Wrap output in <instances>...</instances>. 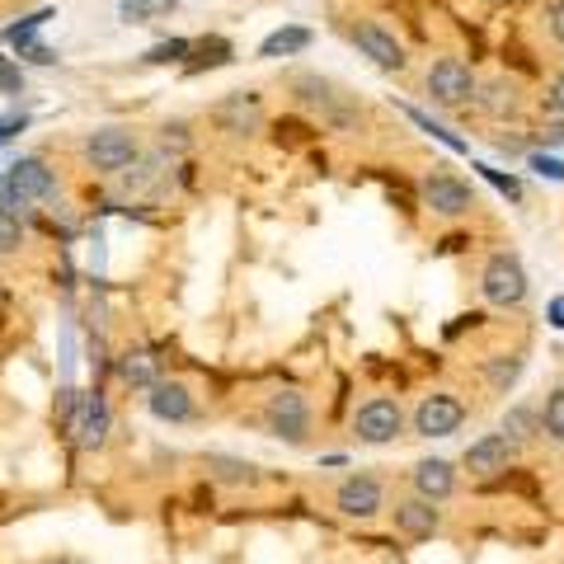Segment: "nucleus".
Returning <instances> with one entry per match:
<instances>
[{
    "label": "nucleus",
    "instance_id": "obj_2",
    "mask_svg": "<svg viewBox=\"0 0 564 564\" xmlns=\"http://www.w3.org/2000/svg\"><path fill=\"white\" fill-rule=\"evenodd\" d=\"M263 429L288 447H306L311 443V400L302 391H273L263 400Z\"/></svg>",
    "mask_w": 564,
    "mask_h": 564
},
{
    "label": "nucleus",
    "instance_id": "obj_21",
    "mask_svg": "<svg viewBox=\"0 0 564 564\" xmlns=\"http://www.w3.org/2000/svg\"><path fill=\"white\" fill-rule=\"evenodd\" d=\"M118 372H122V381L128 386H137V391H151L155 381H161V367H155V358L151 352H122V362H118Z\"/></svg>",
    "mask_w": 564,
    "mask_h": 564
},
{
    "label": "nucleus",
    "instance_id": "obj_22",
    "mask_svg": "<svg viewBox=\"0 0 564 564\" xmlns=\"http://www.w3.org/2000/svg\"><path fill=\"white\" fill-rule=\"evenodd\" d=\"M311 47V29H278L259 43V57H292V52Z\"/></svg>",
    "mask_w": 564,
    "mask_h": 564
},
{
    "label": "nucleus",
    "instance_id": "obj_11",
    "mask_svg": "<svg viewBox=\"0 0 564 564\" xmlns=\"http://www.w3.org/2000/svg\"><path fill=\"white\" fill-rule=\"evenodd\" d=\"M296 99L306 104V109H315L325 122H334V128H352L358 122V109H352V99L348 95H339L329 80H321V76H302L296 80Z\"/></svg>",
    "mask_w": 564,
    "mask_h": 564
},
{
    "label": "nucleus",
    "instance_id": "obj_32",
    "mask_svg": "<svg viewBox=\"0 0 564 564\" xmlns=\"http://www.w3.org/2000/svg\"><path fill=\"white\" fill-rule=\"evenodd\" d=\"M480 170H485V180L499 188V193H508V198H522V184L513 180V174H499V170H489V165H480Z\"/></svg>",
    "mask_w": 564,
    "mask_h": 564
},
{
    "label": "nucleus",
    "instance_id": "obj_15",
    "mask_svg": "<svg viewBox=\"0 0 564 564\" xmlns=\"http://www.w3.org/2000/svg\"><path fill=\"white\" fill-rule=\"evenodd\" d=\"M147 410L161 419V423H188L193 419V410H198V404H193V391L184 381H155L151 391H147Z\"/></svg>",
    "mask_w": 564,
    "mask_h": 564
},
{
    "label": "nucleus",
    "instance_id": "obj_20",
    "mask_svg": "<svg viewBox=\"0 0 564 564\" xmlns=\"http://www.w3.org/2000/svg\"><path fill=\"white\" fill-rule=\"evenodd\" d=\"M217 122H221L226 132H245V128H254V122H259V99H254V95H236V99L217 104Z\"/></svg>",
    "mask_w": 564,
    "mask_h": 564
},
{
    "label": "nucleus",
    "instance_id": "obj_19",
    "mask_svg": "<svg viewBox=\"0 0 564 564\" xmlns=\"http://www.w3.org/2000/svg\"><path fill=\"white\" fill-rule=\"evenodd\" d=\"M475 104H480L489 118H513L518 113V85L494 80V85H485V90H475Z\"/></svg>",
    "mask_w": 564,
    "mask_h": 564
},
{
    "label": "nucleus",
    "instance_id": "obj_38",
    "mask_svg": "<svg viewBox=\"0 0 564 564\" xmlns=\"http://www.w3.org/2000/svg\"><path fill=\"white\" fill-rule=\"evenodd\" d=\"M551 325L564 329V302H551Z\"/></svg>",
    "mask_w": 564,
    "mask_h": 564
},
{
    "label": "nucleus",
    "instance_id": "obj_29",
    "mask_svg": "<svg viewBox=\"0 0 564 564\" xmlns=\"http://www.w3.org/2000/svg\"><path fill=\"white\" fill-rule=\"evenodd\" d=\"M188 52H193L188 39H165V43H155V47L147 52V66H174V62H184Z\"/></svg>",
    "mask_w": 564,
    "mask_h": 564
},
{
    "label": "nucleus",
    "instance_id": "obj_9",
    "mask_svg": "<svg viewBox=\"0 0 564 564\" xmlns=\"http://www.w3.org/2000/svg\"><path fill=\"white\" fill-rule=\"evenodd\" d=\"M462 423H466V404L456 400L452 391L423 395L419 410H414V433H419V437H452L456 429H462Z\"/></svg>",
    "mask_w": 564,
    "mask_h": 564
},
{
    "label": "nucleus",
    "instance_id": "obj_33",
    "mask_svg": "<svg viewBox=\"0 0 564 564\" xmlns=\"http://www.w3.org/2000/svg\"><path fill=\"white\" fill-rule=\"evenodd\" d=\"M545 113H555V118H564V70L551 80V90H545Z\"/></svg>",
    "mask_w": 564,
    "mask_h": 564
},
{
    "label": "nucleus",
    "instance_id": "obj_10",
    "mask_svg": "<svg viewBox=\"0 0 564 564\" xmlns=\"http://www.w3.org/2000/svg\"><path fill=\"white\" fill-rule=\"evenodd\" d=\"M348 39H352V47H358L362 57H372V66H381V70H404V66H410V57H404V43L395 39V33H386L377 20H358L348 29Z\"/></svg>",
    "mask_w": 564,
    "mask_h": 564
},
{
    "label": "nucleus",
    "instance_id": "obj_3",
    "mask_svg": "<svg viewBox=\"0 0 564 564\" xmlns=\"http://www.w3.org/2000/svg\"><path fill=\"white\" fill-rule=\"evenodd\" d=\"M80 155L95 174H122L141 161V137L132 128H99V132L85 137Z\"/></svg>",
    "mask_w": 564,
    "mask_h": 564
},
{
    "label": "nucleus",
    "instance_id": "obj_4",
    "mask_svg": "<svg viewBox=\"0 0 564 564\" xmlns=\"http://www.w3.org/2000/svg\"><path fill=\"white\" fill-rule=\"evenodd\" d=\"M480 296L489 306H499V311L522 306L527 296H532V278H527L522 259L518 254H489L485 273H480Z\"/></svg>",
    "mask_w": 564,
    "mask_h": 564
},
{
    "label": "nucleus",
    "instance_id": "obj_13",
    "mask_svg": "<svg viewBox=\"0 0 564 564\" xmlns=\"http://www.w3.org/2000/svg\"><path fill=\"white\" fill-rule=\"evenodd\" d=\"M391 518H395V532L410 536V541H433L437 532H443V508L429 503V499H419V494H410V499H395Z\"/></svg>",
    "mask_w": 564,
    "mask_h": 564
},
{
    "label": "nucleus",
    "instance_id": "obj_31",
    "mask_svg": "<svg viewBox=\"0 0 564 564\" xmlns=\"http://www.w3.org/2000/svg\"><path fill=\"white\" fill-rule=\"evenodd\" d=\"M14 52H20V62H33V66H52V62H57V52H52L47 43H20V47H14Z\"/></svg>",
    "mask_w": 564,
    "mask_h": 564
},
{
    "label": "nucleus",
    "instance_id": "obj_1",
    "mask_svg": "<svg viewBox=\"0 0 564 564\" xmlns=\"http://www.w3.org/2000/svg\"><path fill=\"white\" fill-rule=\"evenodd\" d=\"M57 198V170H52L43 155H20L6 174H0V207L24 217L29 207L52 203Z\"/></svg>",
    "mask_w": 564,
    "mask_h": 564
},
{
    "label": "nucleus",
    "instance_id": "obj_12",
    "mask_svg": "<svg viewBox=\"0 0 564 564\" xmlns=\"http://www.w3.org/2000/svg\"><path fill=\"white\" fill-rule=\"evenodd\" d=\"M518 443L508 433H485V437H475V443L466 447V456H462V466L475 475V480H489V475H499V470H508L518 462Z\"/></svg>",
    "mask_w": 564,
    "mask_h": 564
},
{
    "label": "nucleus",
    "instance_id": "obj_17",
    "mask_svg": "<svg viewBox=\"0 0 564 564\" xmlns=\"http://www.w3.org/2000/svg\"><path fill=\"white\" fill-rule=\"evenodd\" d=\"M499 433H508L518 447L536 443V437H541V404H532V400L508 404V410H503V423H499Z\"/></svg>",
    "mask_w": 564,
    "mask_h": 564
},
{
    "label": "nucleus",
    "instance_id": "obj_5",
    "mask_svg": "<svg viewBox=\"0 0 564 564\" xmlns=\"http://www.w3.org/2000/svg\"><path fill=\"white\" fill-rule=\"evenodd\" d=\"M423 90H429L437 109H466V104H475L480 80H475V70L462 57H437L429 66V76H423Z\"/></svg>",
    "mask_w": 564,
    "mask_h": 564
},
{
    "label": "nucleus",
    "instance_id": "obj_7",
    "mask_svg": "<svg viewBox=\"0 0 564 564\" xmlns=\"http://www.w3.org/2000/svg\"><path fill=\"white\" fill-rule=\"evenodd\" d=\"M423 207H429L433 217H443V221H456V217H470L475 193H470V184L456 180V174L433 170L429 180H423Z\"/></svg>",
    "mask_w": 564,
    "mask_h": 564
},
{
    "label": "nucleus",
    "instance_id": "obj_27",
    "mask_svg": "<svg viewBox=\"0 0 564 564\" xmlns=\"http://www.w3.org/2000/svg\"><path fill=\"white\" fill-rule=\"evenodd\" d=\"M47 20H57V10H33V14H29V20H20V24H10L6 33H0V39H6L10 47H20V43H29V39H33V33H39V29L47 24Z\"/></svg>",
    "mask_w": 564,
    "mask_h": 564
},
{
    "label": "nucleus",
    "instance_id": "obj_28",
    "mask_svg": "<svg viewBox=\"0 0 564 564\" xmlns=\"http://www.w3.org/2000/svg\"><path fill=\"white\" fill-rule=\"evenodd\" d=\"M193 52H198V62H188V70L226 66V62H231V43H226V39H203V43H193Z\"/></svg>",
    "mask_w": 564,
    "mask_h": 564
},
{
    "label": "nucleus",
    "instance_id": "obj_37",
    "mask_svg": "<svg viewBox=\"0 0 564 564\" xmlns=\"http://www.w3.org/2000/svg\"><path fill=\"white\" fill-rule=\"evenodd\" d=\"M545 20H551V33H555V43L564 47V0H555V6H551V14H545Z\"/></svg>",
    "mask_w": 564,
    "mask_h": 564
},
{
    "label": "nucleus",
    "instance_id": "obj_34",
    "mask_svg": "<svg viewBox=\"0 0 564 564\" xmlns=\"http://www.w3.org/2000/svg\"><path fill=\"white\" fill-rule=\"evenodd\" d=\"M532 170H536V174H545V180H564V165H560V161H551V155H532Z\"/></svg>",
    "mask_w": 564,
    "mask_h": 564
},
{
    "label": "nucleus",
    "instance_id": "obj_18",
    "mask_svg": "<svg viewBox=\"0 0 564 564\" xmlns=\"http://www.w3.org/2000/svg\"><path fill=\"white\" fill-rule=\"evenodd\" d=\"M207 475L217 485H231V489H245L259 480V470L250 462H240V456H226V452H207Z\"/></svg>",
    "mask_w": 564,
    "mask_h": 564
},
{
    "label": "nucleus",
    "instance_id": "obj_35",
    "mask_svg": "<svg viewBox=\"0 0 564 564\" xmlns=\"http://www.w3.org/2000/svg\"><path fill=\"white\" fill-rule=\"evenodd\" d=\"M536 141H545V147H560V141H564V122H541Z\"/></svg>",
    "mask_w": 564,
    "mask_h": 564
},
{
    "label": "nucleus",
    "instance_id": "obj_14",
    "mask_svg": "<svg viewBox=\"0 0 564 564\" xmlns=\"http://www.w3.org/2000/svg\"><path fill=\"white\" fill-rule=\"evenodd\" d=\"M410 489L419 494V499H429V503H447L452 494H456V466L443 462V456L414 462V470H410Z\"/></svg>",
    "mask_w": 564,
    "mask_h": 564
},
{
    "label": "nucleus",
    "instance_id": "obj_36",
    "mask_svg": "<svg viewBox=\"0 0 564 564\" xmlns=\"http://www.w3.org/2000/svg\"><path fill=\"white\" fill-rule=\"evenodd\" d=\"M24 122H29L24 113H10V118H0V147H6V141H10L14 132H24Z\"/></svg>",
    "mask_w": 564,
    "mask_h": 564
},
{
    "label": "nucleus",
    "instance_id": "obj_25",
    "mask_svg": "<svg viewBox=\"0 0 564 564\" xmlns=\"http://www.w3.org/2000/svg\"><path fill=\"white\" fill-rule=\"evenodd\" d=\"M485 377H489L494 391H508V386L522 377V352H503V358H489V362H485Z\"/></svg>",
    "mask_w": 564,
    "mask_h": 564
},
{
    "label": "nucleus",
    "instance_id": "obj_8",
    "mask_svg": "<svg viewBox=\"0 0 564 564\" xmlns=\"http://www.w3.org/2000/svg\"><path fill=\"white\" fill-rule=\"evenodd\" d=\"M334 508H339L344 518L372 522L386 508V485L377 475H348V480H339V489H334Z\"/></svg>",
    "mask_w": 564,
    "mask_h": 564
},
{
    "label": "nucleus",
    "instance_id": "obj_16",
    "mask_svg": "<svg viewBox=\"0 0 564 564\" xmlns=\"http://www.w3.org/2000/svg\"><path fill=\"white\" fill-rule=\"evenodd\" d=\"M109 423H113L109 400H104L99 391H90L80 400V414H76V423H70V433H76V443L85 452H95V447H104V437H109Z\"/></svg>",
    "mask_w": 564,
    "mask_h": 564
},
{
    "label": "nucleus",
    "instance_id": "obj_26",
    "mask_svg": "<svg viewBox=\"0 0 564 564\" xmlns=\"http://www.w3.org/2000/svg\"><path fill=\"white\" fill-rule=\"evenodd\" d=\"M24 250V221L0 207V259H14Z\"/></svg>",
    "mask_w": 564,
    "mask_h": 564
},
{
    "label": "nucleus",
    "instance_id": "obj_23",
    "mask_svg": "<svg viewBox=\"0 0 564 564\" xmlns=\"http://www.w3.org/2000/svg\"><path fill=\"white\" fill-rule=\"evenodd\" d=\"M180 0H118V20L122 24H151L161 20V14H170Z\"/></svg>",
    "mask_w": 564,
    "mask_h": 564
},
{
    "label": "nucleus",
    "instance_id": "obj_24",
    "mask_svg": "<svg viewBox=\"0 0 564 564\" xmlns=\"http://www.w3.org/2000/svg\"><path fill=\"white\" fill-rule=\"evenodd\" d=\"M541 437L564 447V386H555L551 395L541 400Z\"/></svg>",
    "mask_w": 564,
    "mask_h": 564
},
{
    "label": "nucleus",
    "instance_id": "obj_30",
    "mask_svg": "<svg viewBox=\"0 0 564 564\" xmlns=\"http://www.w3.org/2000/svg\"><path fill=\"white\" fill-rule=\"evenodd\" d=\"M24 90V66L20 57H0V95H20Z\"/></svg>",
    "mask_w": 564,
    "mask_h": 564
},
{
    "label": "nucleus",
    "instance_id": "obj_6",
    "mask_svg": "<svg viewBox=\"0 0 564 564\" xmlns=\"http://www.w3.org/2000/svg\"><path fill=\"white\" fill-rule=\"evenodd\" d=\"M400 433H404V410L391 395H372L367 404H358V414H352V437L367 447H386V443H395Z\"/></svg>",
    "mask_w": 564,
    "mask_h": 564
}]
</instances>
